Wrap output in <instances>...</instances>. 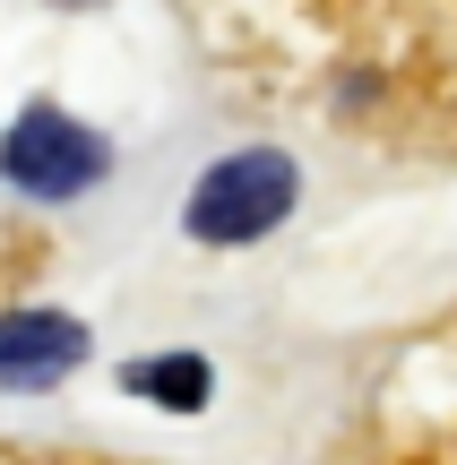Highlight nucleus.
I'll use <instances>...</instances> for the list:
<instances>
[{
  "label": "nucleus",
  "mask_w": 457,
  "mask_h": 465,
  "mask_svg": "<svg viewBox=\"0 0 457 465\" xmlns=\"http://www.w3.org/2000/svg\"><path fill=\"white\" fill-rule=\"evenodd\" d=\"M86 362V328L61 311H9L0 319V388H52Z\"/></svg>",
  "instance_id": "3"
},
{
  "label": "nucleus",
  "mask_w": 457,
  "mask_h": 465,
  "mask_svg": "<svg viewBox=\"0 0 457 465\" xmlns=\"http://www.w3.org/2000/svg\"><path fill=\"white\" fill-rule=\"evenodd\" d=\"M293 199H303V173H293V155L276 147H242L224 155V164H207V182L190 190V242L207 250H233V242H259V232H276L293 216Z\"/></svg>",
  "instance_id": "1"
},
{
  "label": "nucleus",
  "mask_w": 457,
  "mask_h": 465,
  "mask_svg": "<svg viewBox=\"0 0 457 465\" xmlns=\"http://www.w3.org/2000/svg\"><path fill=\"white\" fill-rule=\"evenodd\" d=\"M104 164H113L104 138L78 130L69 113H52V104H35V113L0 138V173H9L17 190H35V199H78L86 182H104Z\"/></svg>",
  "instance_id": "2"
},
{
  "label": "nucleus",
  "mask_w": 457,
  "mask_h": 465,
  "mask_svg": "<svg viewBox=\"0 0 457 465\" xmlns=\"http://www.w3.org/2000/svg\"><path fill=\"white\" fill-rule=\"evenodd\" d=\"M61 9H69V0H61Z\"/></svg>",
  "instance_id": "6"
},
{
  "label": "nucleus",
  "mask_w": 457,
  "mask_h": 465,
  "mask_svg": "<svg viewBox=\"0 0 457 465\" xmlns=\"http://www.w3.org/2000/svg\"><path fill=\"white\" fill-rule=\"evenodd\" d=\"M121 388L147 405H164V414H207V397H216V371H207V353H147V362L121 371Z\"/></svg>",
  "instance_id": "5"
},
{
  "label": "nucleus",
  "mask_w": 457,
  "mask_h": 465,
  "mask_svg": "<svg viewBox=\"0 0 457 465\" xmlns=\"http://www.w3.org/2000/svg\"><path fill=\"white\" fill-rule=\"evenodd\" d=\"M0 465H44V457H0ZM86 465V457H78ZM372 465H457V362L441 371V388H432L423 422H414L406 440H380Z\"/></svg>",
  "instance_id": "4"
}]
</instances>
